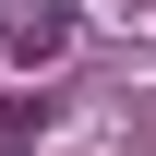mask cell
<instances>
[{
	"label": "cell",
	"mask_w": 156,
	"mask_h": 156,
	"mask_svg": "<svg viewBox=\"0 0 156 156\" xmlns=\"http://www.w3.org/2000/svg\"><path fill=\"white\" fill-rule=\"evenodd\" d=\"M48 132V96H12V108H0V156H12V144H36Z\"/></svg>",
	"instance_id": "obj_1"
}]
</instances>
